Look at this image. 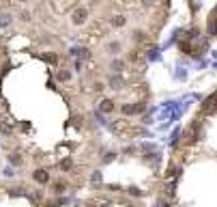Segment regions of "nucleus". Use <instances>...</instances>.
Here are the masks:
<instances>
[{
  "label": "nucleus",
  "mask_w": 217,
  "mask_h": 207,
  "mask_svg": "<svg viewBox=\"0 0 217 207\" xmlns=\"http://www.w3.org/2000/svg\"><path fill=\"white\" fill-rule=\"evenodd\" d=\"M73 22H75V24H84V22H86V9H78L73 13Z\"/></svg>",
  "instance_id": "obj_1"
},
{
  "label": "nucleus",
  "mask_w": 217,
  "mask_h": 207,
  "mask_svg": "<svg viewBox=\"0 0 217 207\" xmlns=\"http://www.w3.org/2000/svg\"><path fill=\"white\" fill-rule=\"evenodd\" d=\"M35 179H37L39 183H45L47 179H50V175H47L45 171H37V173H35Z\"/></svg>",
  "instance_id": "obj_2"
},
{
  "label": "nucleus",
  "mask_w": 217,
  "mask_h": 207,
  "mask_svg": "<svg viewBox=\"0 0 217 207\" xmlns=\"http://www.w3.org/2000/svg\"><path fill=\"white\" fill-rule=\"evenodd\" d=\"M99 108H101V112H112V110H114V104H112L110 99H103Z\"/></svg>",
  "instance_id": "obj_3"
},
{
  "label": "nucleus",
  "mask_w": 217,
  "mask_h": 207,
  "mask_svg": "<svg viewBox=\"0 0 217 207\" xmlns=\"http://www.w3.org/2000/svg\"><path fill=\"white\" fill-rule=\"evenodd\" d=\"M9 24H11V15L9 13H2V15H0V28H5Z\"/></svg>",
  "instance_id": "obj_4"
},
{
  "label": "nucleus",
  "mask_w": 217,
  "mask_h": 207,
  "mask_svg": "<svg viewBox=\"0 0 217 207\" xmlns=\"http://www.w3.org/2000/svg\"><path fill=\"white\" fill-rule=\"evenodd\" d=\"M110 84H112V88H120V84H123V80H120V78L116 76V78H112V82H110Z\"/></svg>",
  "instance_id": "obj_5"
},
{
  "label": "nucleus",
  "mask_w": 217,
  "mask_h": 207,
  "mask_svg": "<svg viewBox=\"0 0 217 207\" xmlns=\"http://www.w3.org/2000/svg\"><path fill=\"white\" fill-rule=\"evenodd\" d=\"M73 52H75L80 58H86V56H88V50H86V48H80V50H73Z\"/></svg>",
  "instance_id": "obj_6"
},
{
  "label": "nucleus",
  "mask_w": 217,
  "mask_h": 207,
  "mask_svg": "<svg viewBox=\"0 0 217 207\" xmlns=\"http://www.w3.org/2000/svg\"><path fill=\"white\" fill-rule=\"evenodd\" d=\"M112 22H114V26H123V24H125V17H120V15H118V17H114Z\"/></svg>",
  "instance_id": "obj_7"
},
{
  "label": "nucleus",
  "mask_w": 217,
  "mask_h": 207,
  "mask_svg": "<svg viewBox=\"0 0 217 207\" xmlns=\"http://www.w3.org/2000/svg\"><path fill=\"white\" fill-rule=\"evenodd\" d=\"M58 80H69V71H58Z\"/></svg>",
  "instance_id": "obj_8"
},
{
  "label": "nucleus",
  "mask_w": 217,
  "mask_h": 207,
  "mask_svg": "<svg viewBox=\"0 0 217 207\" xmlns=\"http://www.w3.org/2000/svg\"><path fill=\"white\" fill-rule=\"evenodd\" d=\"M120 67H123V63H120V60H114V63H112V69H114V71H118Z\"/></svg>",
  "instance_id": "obj_9"
},
{
  "label": "nucleus",
  "mask_w": 217,
  "mask_h": 207,
  "mask_svg": "<svg viewBox=\"0 0 217 207\" xmlns=\"http://www.w3.org/2000/svg\"><path fill=\"white\" fill-rule=\"evenodd\" d=\"M118 48H120V43H110V50H112V52H116Z\"/></svg>",
  "instance_id": "obj_10"
},
{
  "label": "nucleus",
  "mask_w": 217,
  "mask_h": 207,
  "mask_svg": "<svg viewBox=\"0 0 217 207\" xmlns=\"http://www.w3.org/2000/svg\"><path fill=\"white\" fill-rule=\"evenodd\" d=\"M11 162H13V164H19V162H22V157H19V155H13V157H11Z\"/></svg>",
  "instance_id": "obj_11"
}]
</instances>
